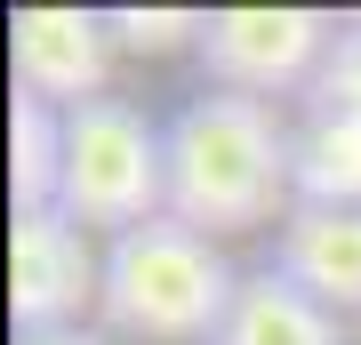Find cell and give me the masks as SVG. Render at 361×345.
I'll use <instances>...</instances> for the list:
<instances>
[{
  "label": "cell",
  "instance_id": "1",
  "mask_svg": "<svg viewBox=\"0 0 361 345\" xmlns=\"http://www.w3.org/2000/svg\"><path fill=\"white\" fill-rule=\"evenodd\" d=\"M169 137V217L193 233H257L297 209V177H289V137L297 128L273 113L265 97H233V89H201L161 121Z\"/></svg>",
  "mask_w": 361,
  "mask_h": 345
},
{
  "label": "cell",
  "instance_id": "2",
  "mask_svg": "<svg viewBox=\"0 0 361 345\" xmlns=\"http://www.w3.org/2000/svg\"><path fill=\"white\" fill-rule=\"evenodd\" d=\"M233 289H241V273L225 265V249L209 233L153 217V225L121 233V241H104L97 321L137 345H209L217 321L233 313Z\"/></svg>",
  "mask_w": 361,
  "mask_h": 345
},
{
  "label": "cell",
  "instance_id": "3",
  "mask_svg": "<svg viewBox=\"0 0 361 345\" xmlns=\"http://www.w3.org/2000/svg\"><path fill=\"white\" fill-rule=\"evenodd\" d=\"M56 209L80 233H121L169 217V137L161 121H145L129 97H97L65 113V185H56Z\"/></svg>",
  "mask_w": 361,
  "mask_h": 345
},
{
  "label": "cell",
  "instance_id": "4",
  "mask_svg": "<svg viewBox=\"0 0 361 345\" xmlns=\"http://www.w3.org/2000/svg\"><path fill=\"white\" fill-rule=\"evenodd\" d=\"M104 305V249L65 209H8V329L56 337Z\"/></svg>",
  "mask_w": 361,
  "mask_h": 345
},
{
  "label": "cell",
  "instance_id": "5",
  "mask_svg": "<svg viewBox=\"0 0 361 345\" xmlns=\"http://www.w3.org/2000/svg\"><path fill=\"white\" fill-rule=\"evenodd\" d=\"M337 49V16L329 8H209L201 25V64L209 80L233 97H281V89H313V73Z\"/></svg>",
  "mask_w": 361,
  "mask_h": 345
},
{
  "label": "cell",
  "instance_id": "6",
  "mask_svg": "<svg viewBox=\"0 0 361 345\" xmlns=\"http://www.w3.org/2000/svg\"><path fill=\"white\" fill-rule=\"evenodd\" d=\"M8 73L16 89L56 104V113H73V104H97L113 97L104 80H113V25H104V8H16L8 16Z\"/></svg>",
  "mask_w": 361,
  "mask_h": 345
},
{
  "label": "cell",
  "instance_id": "7",
  "mask_svg": "<svg viewBox=\"0 0 361 345\" xmlns=\"http://www.w3.org/2000/svg\"><path fill=\"white\" fill-rule=\"evenodd\" d=\"M273 273H289L313 305H329L337 321L361 313V209H313L297 201L281 233H273Z\"/></svg>",
  "mask_w": 361,
  "mask_h": 345
},
{
  "label": "cell",
  "instance_id": "8",
  "mask_svg": "<svg viewBox=\"0 0 361 345\" xmlns=\"http://www.w3.org/2000/svg\"><path fill=\"white\" fill-rule=\"evenodd\" d=\"M209 345H345L329 305H313L305 289L289 282V273H241V289H233V313L217 321V337Z\"/></svg>",
  "mask_w": 361,
  "mask_h": 345
},
{
  "label": "cell",
  "instance_id": "9",
  "mask_svg": "<svg viewBox=\"0 0 361 345\" xmlns=\"http://www.w3.org/2000/svg\"><path fill=\"white\" fill-rule=\"evenodd\" d=\"M289 177H297V201L313 209H361V121L305 113L289 137Z\"/></svg>",
  "mask_w": 361,
  "mask_h": 345
},
{
  "label": "cell",
  "instance_id": "10",
  "mask_svg": "<svg viewBox=\"0 0 361 345\" xmlns=\"http://www.w3.org/2000/svg\"><path fill=\"white\" fill-rule=\"evenodd\" d=\"M65 185V113L16 89L8 97V209H56Z\"/></svg>",
  "mask_w": 361,
  "mask_h": 345
},
{
  "label": "cell",
  "instance_id": "11",
  "mask_svg": "<svg viewBox=\"0 0 361 345\" xmlns=\"http://www.w3.org/2000/svg\"><path fill=\"white\" fill-rule=\"evenodd\" d=\"M113 25V49L129 56H169V49H201V8H104Z\"/></svg>",
  "mask_w": 361,
  "mask_h": 345
},
{
  "label": "cell",
  "instance_id": "12",
  "mask_svg": "<svg viewBox=\"0 0 361 345\" xmlns=\"http://www.w3.org/2000/svg\"><path fill=\"white\" fill-rule=\"evenodd\" d=\"M305 113L361 121V16H353V25H337V49H329V64H322V73H313Z\"/></svg>",
  "mask_w": 361,
  "mask_h": 345
},
{
  "label": "cell",
  "instance_id": "13",
  "mask_svg": "<svg viewBox=\"0 0 361 345\" xmlns=\"http://www.w3.org/2000/svg\"><path fill=\"white\" fill-rule=\"evenodd\" d=\"M16 345H104L97 329H56V337H16Z\"/></svg>",
  "mask_w": 361,
  "mask_h": 345
}]
</instances>
